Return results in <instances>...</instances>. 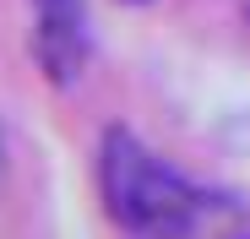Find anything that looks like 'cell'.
Wrapping results in <instances>:
<instances>
[{
    "instance_id": "obj_2",
    "label": "cell",
    "mask_w": 250,
    "mask_h": 239,
    "mask_svg": "<svg viewBox=\"0 0 250 239\" xmlns=\"http://www.w3.org/2000/svg\"><path fill=\"white\" fill-rule=\"evenodd\" d=\"M33 6V60L55 87H71L87 65V0H27Z\"/></svg>"
},
{
    "instance_id": "obj_3",
    "label": "cell",
    "mask_w": 250,
    "mask_h": 239,
    "mask_svg": "<svg viewBox=\"0 0 250 239\" xmlns=\"http://www.w3.org/2000/svg\"><path fill=\"white\" fill-rule=\"evenodd\" d=\"M6 174H11V158H6V131H0V190H6Z\"/></svg>"
},
{
    "instance_id": "obj_1",
    "label": "cell",
    "mask_w": 250,
    "mask_h": 239,
    "mask_svg": "<svg viewBox=\"0 0 250 239\" xmlns=\"http://www.w3.org/2000/svg\"><path fill=\"white\" fill-rule=\"evenodd\" d=\"M98 196L131 239H190L207 212V196L125 125L98 141Z\"/></svg>"
}]
</instances>
